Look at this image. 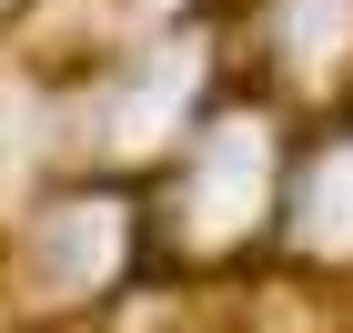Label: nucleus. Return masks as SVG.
<instances>
[{"instance_id":"f03ea898","label":"nucleus","mask_w":353,"mask_h":333,"mask_svg":"<svg viewBox=\"0 0 353 333\" xmlns=\"http://www.w3.org/2000/svg\"><path fill=\"white\" fill-rule=\"evenodd\" d=\"M283 121H272L263 91H212V111L172 141L162 182H152V252L212 273V263H243L252 243H272V192H283Z\"/></svg>"},{"instance_id":"7ed1b4c3","label":"nucleus","mask_w":353,"mask_h":333,"mask_svg":"<svg viewBox=\"0 0 353 333\" xmlns=\"http://www.w3.org/2000/svg\"><path fill=\"white\" fill-rule=\"evenodd\" d=\"M272 252L313 283L353 293V111H323L313 132L283 141V192H272Z\"/></svg>"},{"instance_id":"f257e3e1","label":"nucleus","mask_w":353,"mask_h":333,"mask_svg":"<svg viewBox=\"0 0 353 333\" xmlns=\"http://www.w3.org/2000/svg\"><path fill=\"white\" fill-rule=\"evenodd\" d=\"M141 263H152V202H141L132 172H61L51 192H30L0 232V303L21 323L61 333L81 313H111L141 293Z\"/></svg>"},{"instance_id":"20e7f679","label":"nucleus","mask_w":353,"mask_h":333,"mask_svg":"<svg viewBox=\"0 0 353 333\" xmlns=\"http://www.w3.org/2000/svg\"><path fill=\"white\" fill-rule=\"evenodd\" d=\"M0 10H10V0H0Z\"/></svg>"}]
</instances>
